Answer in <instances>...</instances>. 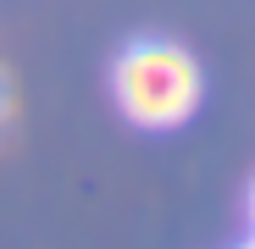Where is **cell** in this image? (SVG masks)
Here are the masks:
<instances>
[{"mask_svg": "<svg viewBox=\"0 0 255 249\" xmlns=\"http://www.w3.org/2000/svg\"><path fill=\"white\" fill-rule=\"evenodd\" d=\"M111 100L144 133H172L200 111L205 72L172 39H133L111 61Z\"/></svg>", "mask_w": 255, "mask_h": 249, "instance_id": "cell-1", "label": "cell"}, {"mask_svg": "<svg viewBox=\"0 0 255 249\" xmlns=\"http://www.w3.org/2000/svg\"><path fill=\"white\" fill-rule=\"evenodd\" d=\"M250 227H255V188H250Z\"/></svg>", "mask_w": 255, "mask_h": 249, "instance_id": "cell-2", "label": "cell"}, {"mask_svg": "<svg viewBox=\"0 0 255 249\" xmlns=\"http://www.w3.org/2000/svg\"><path fill=\"white\" fill-rule=\"evenodd\" d=\"M0 122H6V89H0Z\"/></svg>", "mask_w": 255, "mask_h": 249, "instance_id": "cell-3", "label": "cell"}, {"mask_svg": "<svg viewBox=\"0 0 255 249\" xmlns=\"http://www.w3.org/2000/svg\"><path fill=\"white\" fill-rule=\"evenodd\" d=\"M244 249H255V238H250V244H244Z\"/></svg>", "mask_w": 255, "mask_h": 249, "instance_id": "cell-4", "label": "cell"}]
</instances>
